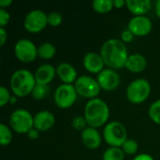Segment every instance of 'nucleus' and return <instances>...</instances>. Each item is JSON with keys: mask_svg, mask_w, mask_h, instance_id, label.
<instances>
[{"mask_svg": "<svg viewBox=\"0 0 160 160\" xmlns=\"http://www.w3.org/2000/svg\"><path fill=\"white\" fill-rule=\"evenodd\" d=\"M100 55L109 68L119 69L125 68L128 58V48L125 43L118 38L106 40L100 49Z\"/></svg>", "mask_w": 160, "mask_h": 160, "instance_id": "obj_1", "label": "nucleus"}, {"mask_svg": "<svg viewBox=\"0 0 160 160\" xmlns=\"http://www.w3.org/2000/svg\"><path fill=\"white\" fill-rule=\"evenodd\" d=\"M84 118L91 128H100L105 125L110 117V108L101 98L89 99L84 107Z\"/></svg>", "mask_w": 160, "mask_h": 160, "instance_id": "obj_2", "label": "nucleus"}, {"mask_svg": "<svg viewBox=\"0 0 160 160\" xmlns=\"http://www.w3.org/2000/svg\"><path fill=\"white\" fill-rule=\"evenodd\" d=\"M36 80L34 74L28 69H18L11 75L10 88L16 97L23 98L32 93Z\"/></svg>", "mask_w": 160, "mask_h": 160, "instance_id": "obj_3", "label": "nucleus"}, {"mask_svg": "<svg viewBox=\"0 0 160 160\" xmlns=\"http://www.w3.org/2000/svg\"><path fill=\"white\" fill-rule=\"evenodd\" d=\"M103 138L111 147H122L128 140V131L122 123L112 121L105 126Z\"/></svg>", "mask_w": 160, "mask_h": 160, "instance_id": "obj_4", "label": "nucleus"}, {"mask_svg": "<svg viewBox=\"0 0 160 160\" xmlns=\"http://www.w3.org/2000/svg\"><path fill=\"white\" fill-rule=\"evenodd\" d=\"M128 99L135 104L145 101L151 94V84L143 78L136 79L132 81L127 88Z\"/></svg>", "mask_w": 160, "mask_h": 160, "instance_id": "obj_5", "label": "nucleus"}, {"mask_svg": "<svg viewBox=\"0 0 160 160\" xmlns=\"http://www.w3.org/2000/svg\"><path fill=\"white\" fill-rule=\"evenodd\" d=\"M9 125L17 133H28L34 128V116L24 109L13 111L9 116Z\"/></svg>", "mask_w": 160, "mask_h": 160, "instance_id": "obj_6", "label": "nucleus"}, {"mask_svg": "<svg viewBox=\"0 0 160 160\" xmlns=\"http://www.w3.org/2000/svg\"><path fill=\"white\" fill-rule=\"evenodd\" d=\"M74 86L78 95L89 99L96 98L100 93L101 89L98 81L87 75H82L78 77Z\"/></svg>", "mask_w": 160, "mask_h": 160, "instance_id": "obj_7", "label": "nucleus"}, {"mask_svg": "<svg viewBox=\"0 0 160 160\" xmlns=\"http://www.w3.org/2000/svg\"><path fill=\"white\" fill-rule=\"evenodd\" d=\"M78 93L73 84L62 83L54 91L53 98L57 107L61 109L70 108L77 100Z\"/></svg>", "mask_w": 160, "mask_h": 160, "instance_id": "obj_8", "label": "nucleus"}, {"mask_svg": "<svg viewBox=\"0 0 160 160\" xmlns=\"http://www.w3.org/2000/svg\"><path fill=\"white\" fill-rule=\"evenodd\" d=\"M48 24V14L41 9H33L29 11L23 21L24 28L30 33H38Z\"/></svg>", "mask_w": 160, "mask_h": 160, "instance_id": "obj_9", "label": "nucleus"}, {"mask_svg": "<svg viewBox=\"0 0 160 160\" xmlns=\"http://www.w3.org/2000/svg\"><path fill=\"white\" fill-rule=\"evenodd\" d=\"M14 53L20 61L23 63H30L38 56V47L28 38H21L14 46Z\"/></svg>", "mask_w": 160, "mask_h": 160, "instance_id": "obj_10", "label": "nucleus"}, {"mask_svg": "<svg viewBox=\"0 0 160 160\" xmlns=\"http://www.w3.org/2000/svg\"><path fill=\"white\" fill-rule=\"evenodd\" d=\"M98 82L101 89L106 91H112L116 89L120 84V76L112 68H104L98 74Z\"/></svg>", "mask_w": 160, "mask_h": 160, "instance_id": "obj_11", "label": "nucleus"}, {"mask_svg": "<svg viewBox=\"0 0 160 160\" xmlns=\"http://www.w3.org/2000/svg\"><path fill=\"white\" fill-rule=\"evenodd\" d=\"M153 27V23L145 15L132 17L128 24V29L130 30L135 36H146L148 35Z\"/></svg>", "mask_w": 160, "mask_h": 160, "instance_id": "obj_12", "label": "nucleus"}, {"mask_svg": "<svg viewBox=\"0 0 160 160\" xmlns=\"http://www.w3.org/2000/svg\"><path fill=\"white\" fill-rule=\"evenodd\" d=\"M82 64L87 71L97 74H98L100 71L104 69L105 65L100 53H97L95 52H86L83 56Z\"/></svg>", "mask_w": 160, "mask_h": 160, "instance_id": "obj_13", "label": "nucleus"}, {"mask_svg": "<svg viewBox=\"0 0 160 160\" xmlns=\"http://www.w3.org/2000/svg\"><path fill=\"white\" fill-rule=\"evenodd\" d=\"M55 123V117L50 111H40L34 116V128L38 131L51 129Z\"/></svg>", "mask_w": 160, "mask_h": 160, "instance_id": "obj_14", "label": "nucleus"}, {"mask_svg": "<svg viewBox=\"0 0 160 160\" xmlns=\"http://www.w3.org/2000/svg\"><path fill=\"white\" fill-rule=\"evenodd\" d=\"M56 74V68L51 64L40 65L35 71L34 76L36 82L38 84L48 85L54 78Z\"/></svg>", "mask_w": 160, "mask_h": 160, "instance_id": "obj_15", "label": "nucleus"}, {"mask_svg": "<svg viewBox=\"0 0 160 160\" xmlns=\"http://www.w3.org/2000/svg\"><path fill=\"white\" fill-rule=\"evenodd\" d=\"M56 75L64 83L67 84H72L78 79L77 70L71 64L67 62L60 63L56 67Z\"/></svg>", "mask_w": 160, "mask_h": 160, "instance_id": "obj_16", "label": "nucleus"}, {"mask_svg": "<svg viewBox=\"0 0 160 160\" xmlns=\"http://www.w3.org/2000/svg\"><path fill=\"white\" fill-rule=\"evenodd\" d=\"M82 141L87 148L94 150L100 146L102 138L97 128L88 127L82 131Z\"/></svg>", "mask_w": 160, "mask_h": 160, "instance_id": "obj_17", "label": "nucleus"}, {"mask_svg": "<svg viewBox=\"0 0 160 160\" xmlns=\"http://www.w3.org/2000/svg\"><path fill=\"white\" fill-rule=\"evenodd\" d=\"M146 66H147V61L142 54L133 53L128 56L125 68H127L131 72L140 73L145 69Z\"/></svg>", "mask_w": 160, "mask_h": 160, "instance_id": "obj_18", "label": "nucleus"}, {"mask_svg": "<svg viewBox=\"0 0 160 160\" xmlns=\"http://www.w3.org/2000/svg\"><path fill=\"white\" fill-rule=\"evenodd\" d=\"M127 7L135 14V16H141L146 14L151 8L150 0H127Z\"/></svg>", "mask_w": 160, "mask_h": 160, "instance_id": "obj_19", "label": "nucleus"}, {"mask_svg": "<svg viewBox=\"0 0 160 160\" xmlns=\"http://www.w3.org/2000/svg\"><path fill=\"white\" fill-rule=\"evenodd\" d=\"M56 48L51 42H43L38 47V55L43 59H51L55 55Z\"/></svg>", "mask_w": 160, "mask_h": 160, "instance_id": "obj_20", "label": "nucleus"}, {"mask_svg": "<svg viewBox=\"0 0 160 160\" xmlns=\"http://www.w3.org/2000/svg\"><path fill=\"white\" fill-rule=\"evenodd\" d=\"M125 153L121 147H110L103 153V160H124Z\"/></svg>", "mask_w": 160, "mask_h": 160, "instance_id": "obj_21", "label": "nucleus"}, {"mask_svg": "<svg viewBox=\"0 0 160 160\" xmlns=\"http://www.w3.org/2000/svg\"><path fill=\"white\" fill-rule=\"evenodd\" d=\"M93 8L96 12L98 13H105L112 10L113 7L112 0H94L92 3Z\"/></svg>", "mask_w": 160, "mask_h": 160, "instance_id": "obj_22", "label": "nucleus"}, {"mask_svg": "<svg viewBox=\"0 0 160 160\" xmlns=\"http://www.w3.org/2000/svg\"><path fill=\"white\" fill-rule=\"evenodd\" d=\"M12 141V132L5 124H0V145H8Z\"/></svg>", "mask_w": 160, "mask_h": 160, "instance_id": "obj_23", "label": "nucleus"}, {"mask_svg": "<svg viewBox=\"0 0 160 160\" xmlns=\"http://www.w3.org/2000/svg\"><path fill=\"white\" fill-rule=\"evenodd\" d=\"M49 86L48 85H44V84H38L36 83L31 95L34 98V99L36 100H41L43 99L48 94H49Z\"/></svg>", "mask_w": 160, "mask_h": 160, "instance_id": "obj_24", "label": "nucleus"}, {"mask_svg": "<svg viewBox=\"0 0 160 160\" xmlns=\"http://www.w3.org/2000/svg\"><path fill=\"white\" fill-rule=\"evenodd\" d=\"M148 113L150 118L156 124L160 125V98L151 104Z\"/></svg>", "mask_w": 160, "mask_h": 160, "instance_id": "obj_25", "label": "nucleus"}, {"mask_svg": "<svg viewBox=\"0 0 160 160\" xmlns=\"http://www.w3.org/2000/svg\"><path fill=\"white\" fill-rule=\"evenodd\" d=\"M122 150L127 155H135L138 151L139 145L138 142L133 139H128L125 143L122 145Z\"/></svg>", "mask_w": 160, "mask_h": 160, "instance_id": "obj_26", "label": "nucleus"}, {"mask_svg": "<svg viewBox=\"0 0 160 160\" xmlns=\"http://www.w3.org/2000/svg\"><path fill=\"white\" fill-rule=\"evenodd\" d=\"M63 17L60 12L52 11L48 14V24L51 26H58L62 23Z\"/></svg>", "mask_w": 160, "mask_h": 160, "instance_id": "obj_27", "label": "nucleus"}, {"mask_svg": "<svg viewBox=\"0 0 160 160\" xmlns=\"http://www.w3.org/2000/svg\"><path fill=\"white\" fill-rule=\"evenodd\" d=\"M71 125H72V128L76 130H84L86 128V126H87V122L84 118V116H76L72 119V122H71Z\"/></svg>", "mask_w": 160, "mask_h": 160, "instance_id": "obj_28", "label": "nucleus"}, {"mask_svg": "<svg viewBox=\"0 0 160 160\" xmlns=\"http://www.w3.org/2000/svg\"><path fill=\"white\" fill-rule=\"evenodd\" d=\"M10 97L11 96L9 95V92L8 91V89L5 86H1L0 87V106L4 107L7 103H8Z\"/></svg>", "mask_w": 160, "mask_h": 160, "instance_id": "obj_29", "label": "nucleus"}, {"mask_svg": "<svg viewBox=\"0 0 160 160\" xmlns=\"http://www.w3.org/2000/svg\"><path fill=\"white\" fill-rule=\"evenodd\" d=\"M9 19H10L9 12L5 8H0V27H5L8 23Z\"/></svg>", "mask_w": 160, "mask_h": 160, "instance_id": "obj_30", "label": "nucleus"}, {"mask_svg": "<svg viewBox=\"0 0 160 160\" xmlns=\"http://www.w3.org/2000/svg\"><path fill=\"white\" fill-rule=\"evenodd\" d=\"M134 36H135V35H134L130 30L127 29V30H124V31L121 33V39H122L123 42H130V41L133 40Z\"/></svg>", "mask_w": 160, "mask_h": 160, "instance_id": "obj_31", "label": "nucleus"}, {"mask_svg": "<svg viewBox=\"0 0 160 160\" xmlns=\"http://www.w3.org/2000/svg\"><path fill=\"white\" fill-rule=\"evenodd\" d=\"M8 40V33L4 27H0V46H4Z\"/></svg>", "mask_w": 160, "mask_h": 160, "instance_id": "obj_32", "label": "nucleus"}, {"mask_svg": "<svg viewBox=\"0 0 160 160\" xmlns=\"http://www.w3.org/2000/svg\"><path fill=\"white\" fill-rule=\"evenodd\" d=\"M27 137L30 140H37L39 137V131L38 129H36L35 128H33L32 129H30L27 133Z\"/></svg>", "mask_w": 160, "mask_h": 160, "instance_id": "obj_33", "label": "nucleus"}, {"mask_svg": "<svg viewBox=\"0 0 160 160\" xmlns=\"http://www.w3.org/2000/svg\"><path fill=\"white\" fill-rule=\"evenodd\" d=\"M133 160H155L153 158V157L151 155H148V154H141V155H138L136 156Z\"/></svg>", "mask_w": 160, "mask_h": 160, "instance_id": "obj_34", "label": "nucleus"}, {"mask_svg": "<svg viewBox=\"0 0 160 160\" xmlns=\"http://www.w3.org/2000/svg\"><path fill=\"white\" fill-rule=\"evenodd\" d=\"M124 6H127V0H113V7L121 8Z\"/></svg>", "mask_w": 160, "mask_h": 160, "instance_id": "obj_35", "label": "nucleus"}, {"mask_svg": "<svg viewBox=\"0 0 160 160\" xmlns=\"http://www.w3.org/2000/svg\"><path fill=\"white\" fill-rule=\"evenodd\" d=\"M12 4V0H0V7L2 8H8Z\"/></svg>", "mask_w": 160, "mask_h": 160, "instance_id": "obj_36", "label": "nucleus"}, {"mask_svg": "<svg viewBox=\"0 0 160 160\" xmlns=\"http://www.w3.org/2000/svg\"><path fill=\"white\" fill-rule=\"evenodd\" d=\"M156 13H157V15L160 18V0H158L157 2H156Z\"/></svg>", "mask_w": 160, "mask_h": 160, "instance_id": "obj_37", "label": "nucleus"}, {"mask_svg": "<svg viewBox=\"0 0 160 160\" xmlns=\"http://www.w3.org/2000/svg\"><path fill=\"white\" fill-rule=\"evenodd\" d=\"M16 100H17V98H16V96H11V97H10V99H9V102H8V103H10V104H13V103H15V102H16Z\"/></svg>", "mask_w": 160, "mask_h": 160, "instance_id": "obj_38", "label": "nucleus"}]
</instances>
